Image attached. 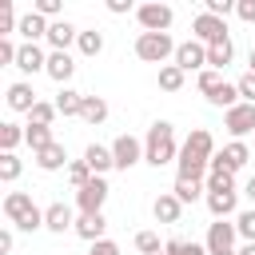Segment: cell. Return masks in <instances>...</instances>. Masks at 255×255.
Listing matches in <instances>:
<instances>
[{
    "mask_svg": "<svg viewBox=\"0 0 255 255\" xmlns=\"http://www.w3.org/2000/svg\"><path fill=\"white\" fill-rule=\"evenodd\" d=\"M211 159H215V139H211V131H207V128H191V135L179 143V159H175L179 175H183V179H207Z\"/></svg>",
    "mask_w": 255,
    "mask_h": 255,
    "instance_id": "cell-1",
    "label": "cell"
},
{
    "mask_svg": "<svg viewBox=\"0 0 255 255\" xmlns=\"http://www.w3.org/2000/svg\"><path fill=\"white\" fill-rule=\"evenodd\" d=\"M171 159H179L175 128H171L167 120H155V124L147 128V135H143V163L163 167V163H171Z\"/></svg>",
    "mask_w": 255,
    "mask_h": 255,
    "instance_id": "cell-2",
    "label": "cell"
},
{
    "mask_svg": "<svg viewBox=\"0 0 255 255\" xmlns=\"http://www.w3.org/2000/svg\"><path fill=\"white\" fill-rule=\"evenodd\" d=\"M4 219L20 231H40L44 227V207H36V199L28 191H8L4 195Z\"/></svg>",
    "mask_w": 255,
    "mask_h": 255,
    "instance_id": "cell-3",
    "label": "cell"
},
{
    "mask_svg": "<svg viewBox=\"0 0 255 255\" xmlns=\"http://www.w3.org/2000/svg\"><path fill=\"white\" fill-rule=\"evenodd\" d=\"M175 48H179V44H175L167 32H139V36H135V56H139L143 64H159V68H163L167 56L175 60Z\"/></svg>",
    "mask_w": 255,
    "mask_h": 255,
    "instance_id": "cell-4",
    "label": "cell"
},
{
    "mask_svg": "<svg viewBox=\"0 0 255 255\" xmlns=\"http://www.w3.org/2000/svg\"><path fill=\"white\" fill-rule=\"evenodd\" d=\"M235 239H239L235 223H231V219H215V223H207L203 247H207V255H231V251H235Z\"/></svg>",
    "mask_w": 255,
    "mask_h": 255,
    "instance_id": "cell-5",
    "label": "cell"
},
{
    "mask_svg": "<svg viewBox=\"0 0 255 255\" xmlns=\"http://www.w3.org/2000/svg\"><path fill=\"white\" fill-rule=\"evenodd\" d=\"M104 203H108V183H104V175H92V183L76 191V211L80 215H104Z\"/></svg>",
    "mask_w": 255,
    "mask_h": 255,
    "instance_id": "cell-6",
    "label": "cell"
},
{
    "mask_svg": "<svg viewBox=\"0 0 255 255\" xmlns=\"http://www.w3.org/2000/svg\"><path fill=\"white\" fill-rule=\"evenodd\" d=\"M135 20H139V28L143 32H167L171 28V20H175V12H171V4H139L135 8Z\"/></svg>",
    "mask_w": 255,
    "mask_h": 255,
    "instance_id": "cell-7",
    "label": "cell"
},
{
    "mask_svg": "<svg viewBox=\"0 0 255 255\" xmlns=\"http://www.w3.org/2000/svg\"><path fill=\"white\" fill-rule=\"evenodd\" d=\"M191 36H195L203 48H211V44H219V40H231V36H227V20L207 16V12H199V16L191 20Z\"/></svg>",
    "mask_w": 255,
    "mask_h": 255,
    "instance_id": "cell-8",
    "label": "cell"
},
{
    "mask_svg": "<svg viewBox=\"0 0 255 255\" xmlns=\"http://www.w3.org/2000/svg\"><path fill=\"white\" fill-rule=\"evenodd\" d=\"M112 159H116L120 171H131V167L143 159V139H135V135H116V139H112Z\"/></svg>",
    "mask_w": 255,
    "mask_h": 255,
    "instance_id": "cell-9",
    "label": "cell"
},
{
    "mask_svg": "<svg viewBox=\"0 0 255 255\" xmlns=\"http://www.w3.org/2000/svg\"><path fill=\"white\" fill-rule=\"evenodd\" d=\"M223 128L231 131V139L255 135V104H235L231 112H223Z\"/></svg>",
    "mask_w": 255,
    "mask_h": 255,
    "instance_id": "cell-10",
    "label": "cell"
},
{
    "mask_svg": "<svg viewBox=\"0 0 255 255\" xmlns=\"http://www.w3.org/2000/svg\"><path fill=\"white\" fill-rule=\"evenodd\" d=\"M175 68H183V72H203V68H207V48H203L199 40H183V44L175 48Z\"/></svg>",
    "mask_w": 255,
    "mask_h": 255,
    "instance_id": "cell-11",
    "label": "cell"
},
{
    "mask_svg": "<svg viewBox=\"0 0 255 255\" xmlns=\"http://www.w3.org/2000/svg\"><path fill=\"white\" fill-rule=\"evenodd\" d=\"M44 231H52V235H64V231H76V215H72V207L68 203H48L44 207Z\"/></svg>",
    "mask_w": 255,
    "mask_h": 255,
    "instance_id": "cell-12",
    "label": "cell"
},
{
    "mask_svg": "<svg viewBox=\"0 0 255 255\" xmlns=\"http://www.w3.org/2000/svg\"><path fill=\"white\" fill-rule=\"evenodd\" d=\"M203 203H207L211 219H231V215H239V191H207Z\"/></svg>",
    "mask_w": 255,
    "mask_h": 255,
    "instance_id": "cell-13",
    "label": "cell"
},
{
    "mask_svg": "<svg viewBox=\"0 0 255 255\" xmlns=\"http://www.w3.org/2000/svg\"><path fill=\"white\" fill-rule=\"evenodd\" d=\"M4 100H8V108H12V112H24V116H28V112L40 104V96L32 92V84H28V80H16V84H8Z\"/></svg>",
    "mask_w": 255,
    "mask_h": 255,
    "instance_id": "cell-14",
    "label": "cell"
},
{
    "mask_svg": "<svg viewBox=\"0 0 255 255\" xmlns=\"http://www.w3.org/2000/svg\"><path fill=\"white\" fill-rule=\"evenodd\" d=\"M247 159H251V147H247L243 139H231V143H223V147L215 151V163H223L227 171H243Z\"/></svg>",
    "mask_w": 255,
    "mask_h": 255,
    "instance_id": "cell-15",
    "label": "cell"
},
{
    "mask_svg": "<svg viewBox=\"0 0 255 255\" xmlns=\"http://www.w3.org/2000/svg\"><path fill=\"white\" fill-rule=\"evenodd\" d=\"M80 40V28L72 24V20H52V28H48V48L52 52H68V44H76Z\"/></svg>",
    "mask_w": 255,
    "mask_h": 255,
    "instance_id": "cell-16",
    "label": "cell"
},
{
    "mask_svg": "<svg viewBox=\"0 0 255 255\" xmlns=\"http://www.w3.org/2000/svg\"><path fill=\"white\" fill-rule=\"evenodd\" d=\"M16 68H20L24 76H36V72H44V68H48V52H44L40 44H20Z\"/></svg>",
    "mask_w": 255,
    "mask_h": 255,
    "instance_id": "cell-17",
    "label": "cell"
},
{
    "mask_svg": "<svg viewBox=\"0 0 255 255\" xmlns=\"http://www.w3.org/2000/svg\"><path fill=\"white\" fill-rule=\"evenodd\" d=\"M72 72H76V60H72L68 52H48V68H44V76H48V80H56L60 88H68Z\"/></svg>",
    "mask_w": 255,
    "mask_h": 255,
    "instance_id": "cell-18",
    "label": "cell"
},
{
    "mask_svg": "<svg viewBox=\"0 0 255 255\" xmlns=\"http://www.w3.org/2000/svg\"><path fill=\"white\" fill-rule=\"evenodd\" d=\"M48 28H52V20H44L40 12H24L16 32L24 36V44H36V40H48Z\"/></svg>",
    "mask_w": 255,
    "mask_h": 255,
    "instance_id": "cell-19",
    "label": "cell"
},
{
    "mask_svg": "<svg viewBox=\"0 0 255 255\" xmlns=\"http://www.w3.org/2000/svg\"><path fill=\"white\" fill-rule=\"evenodd\" d=\"M151 215H155V223H179L183 203H179L171 191H159V195H155V203H151Z\"/></svg>",
    "mask_w": 255,
    "mask_h": 255,
    "instance_id": "cell-20",
    "label": "cell"
},
{
    "mask_svg": "<svg viewBox=\"0 0 255 255\" xmlns=\"http://www.w3.org/2000/svg\"><path fill=\"white\" fill-rule=\"evenodd\" d=\"M68 163H72V159H68V151H64L60 139H56L52 147L36 151V167H40V171H68Z\"/></svg>",
    "mask_w": 255,
    "mask_h": 255,
    "instance_id": "cell-21",
    "label": "cell"
},
{
    "mask_svg": "<svg viewBox=\"0 0 255 255\" xmlns=\"http://www.w3.org/2000/svg\"><path fill=\"white\" fill-rule=\"evenodd\" d=\"M52 104H56V112H60L64 120H72V116L80 120V112H84V92H76V88H60Z\"/></svg>",
    "mask_w": 255,
    "mask_h": 255,
    "instance_id": "cell-22",
    "label": "cell"
},
{
    "mask_svg": "<svg viewBox=\"0 0 255 255\" xmlns=\"http://www.w3.org/2000/svg\"><path fill=\"white\" fill-rule=\"evenodd\" d=\"M84 163L92 167V175H104V171H112V167H116L112 147H104V143H88V147H84Z\"/></svg>",
    "mask_w": 255,
    "mask_h": 255,
    "instance_id": "cell-23",
    "label": "cell"
},
{
    "mask_svg": "<svg viewBox=\"0 0 255 255\" xmlns=\"http://www.w3.org/2000/svg\"><path fill=\"white\" fill-rule=\"evenodd\" d=\"M104 231H108V219H104V215H80V219H76V235H80L84 243H100V239H108Z\"/></svg>",
    "mask_w": 255,
    "mask_h": 255,
    "instance_id": "cell-24",
    "label": "cell"
},
{
    "mask_svg": "<svg viewBox=\"0 0 255 255\" xmlns=\"http://www.w3.org/2000/svg\"><path fill=\"white\" fill-rule=\"evenodd\" d=\"M171 195H175L179 203H195V199H203V195H207V183H203V179H183V175H175Z\"/></svg>",
    "mask_w": 255,
    "mask_h": 255,
    "instance_id": "cell-25",
    "label": "cell"
},
{
    "mask_svg": "<svg viewBox=\"0 0 255 255\" xmlns=\"http://www.w3.org/2000/svg\"><path fill=\"white\" fill-rule=\"evenodd\" d=\"M80 120H84L88 128H100V124L108 120V100H104V96H84V112H80Z\"/></svg>",
    "mask_w": 255,
    "mask_h": 255,
    "instance_id": "cell-26",
    "label": "cell"
},
{
    "mask_svg": "<svg viewBox=\"0 0 255 255\" xmlns=\"http://www.w3.org/2000/svg\"><path fill=\"white\" fill-rule=\"evenodd\" d=\"M24 143H28V147H32V155H36V151L52 147V143H56V135H52V128H44V124H28V128H24Z\"/></svg>",
    "mask_w": 255,
    "mask_h": 255,
    "instance_id": "cell-27",
    "label": "cell"
},
{
    "mask_svg": "<svg viewBox=\"0 0 255 255\" xmlns=\"http://www.w3.org/2000/svg\"><path fill=\"white\" fill-rule=\"evenodd\" d=\"M207 191H235V171H227L223 163H215L211 159V171H207Z\"/></svg>",
    "mask_w": 255,
    "mask_h": 255,
    "instance_id": "cell-28",
    "label": "cell"
},
{
    "mask_svg": "<svg viewBox=\"0 0 255 255\" xmlns=\"http://www.w3.org/2000/svg\"><path fill=\"white\" fill-rule=\"evenodd\" d=\"M207 104H211V108H223V112H231V108H235V104H243V100H239V88L223 80V84H219V88L207 96Z\"/></svg>",
    "mask_w": 255,
    "mask_h": 255,
    "instance_id": "cell-29",
    "label": "cell"
},
{
    "mask_svg": "<svg viewBox=\"0 0 255 255\" xmlns=\"http://www.w3.org/2000/svg\"><path fill=\"white\" fill-rule=\"evenodd\" d=\"M231 56H235V44H231V40H219V44H211V48H207V68L223 72V68L231 64Z\"/></svg>",
    "mask_w": 255,
    "mask_h": 255,
    "instance_id": "cell-30",
    "label": "cell"
},
{
    "mask_svg": "<svg viewBox=\"0 0 255 255\" xmlns=\"http://www.w3.org/2000/svg\"><path fill=\"white\" fill-rule=\"evenodd\" d=\"M76 48H80V56H100V52H104V32H96V28H80Z\"/></svg>",
    "mask_w": 255,
    "mask_h": 255,
    "instance_id": "cell-31",
    "label": "cell"
},
{
    "mask_svg": "<svg viewBox=\"0 0 255 255\" xmlns=\"http://www.w3.org/2000/svg\"><path fill=\"white\" fill-rule=\"evenodd\" d=\"M20 143H24V128L12 124V120H4L0 124V151H16Z\"/></svg>",
    "mask_w": 255,
    "mask_h": 255,
    "instance_id": "cell-32",
    "label": "cell"
},
{
    "mask_svg": "<svg viewBox=\"0 0 255 255\" xmlns=\"http://www.w3.org/2000/svg\"><path fill=\"white\" fill-rule=\"evenodd\" d=\"M20 171H24L20 155H16V151H0V179H4V183H16Z\"/></svg>",
    "mask_w": 255,
    "mask_h": 255,
    "instance_id": "cell-33",
    "label": "cell"
},
{
    "mask_svg": "<svg viewBox=\"0 0 255 255\" xmlns=\"http://www.w3.org/2000/svg\"><path fill=\"white\" fill-rule=\"evenodd\" d=\"M183 76H187L183 68L163 64V68H159V88H163V92H179V88H183Z\"/></svg>",
    "mask_w": 255,
    "mask_h": 255,
    "instance_id": "cell-34",
    "label": "cell"
},
{
    "mask_svg": "<svg viewBox=\"0 0 255 255\" xmlns=\"http://www.w3.org/2000/svg\"><path fill=\"white\" fill-rule=\"evenodd\" d=\"M56 116H60V112H56V104H52V100H40V104L28 112V124H44V128H52V124H56Z\"/></svg>",
    "mask_w": 255,
    "mask_h": 255,
    "instance_id": "cell-35",
    "label": "cell"
},
{
    "mask_svg": "<svg viewBox=\"0 0 255 255\" xmlns=\"http://www.w3.org/2000/svg\"><path fill=\"white\" fill-rule=\"evenodd\" d=\"M64 175H68V183H72V187H76V191H80V187H88V183H92V167H88V163H84V159H72V163H68V171H64Z\"/></svg>",
    "mask_w": 255,
    "mask_h": 255,
    "instance_id": "cell-36",
    "label": "cell"
},
{
    "mask_svg": "<svg viewBox=\"0 0 255 255\" xmlns=\"http://www.w3.org/2000/svg\"><path fill=\"white\" fill-rule=\"evenodd\" d=\"M16 28H20V16H16L12 0H0V40H4V36H12Z\"/></svg>",
    "mask_w": 255,
    "mask_h": 255,
    "instance_id": "cell-37",
    "label": "cell"
},
{
    "mask_svg": "<svg viewBox=\"0 0 255 255\" xmlns=\"http://www.w3.org/2000/svg\"><path fill=\"white\" fill-rule=\"evenodd\" d=\"M235 231H239L243 243H255V207H247V211L235 215Z\"/></svg>",
    "mask_w": 255,
    "mask_h": 255,
    "instance_id": "cell-38",
    "label": "cell"
},
{
    "mask_svg": "<svg viewBox=\"0 0 255 255\" xmlns=\"http://www.w3.org/2000/svg\"><path fill=\"white\" fill-rule=\"evenodd\" d=\"M135 251H143V255H163L159 235H155V231H135Z\"/></svg>",
    "mask_w": 255,
    "mask_h": 255,
    "instance_id": "cell-39",
    "label": "cell"
},
{
    "mask_svg": "<svg viewBox=\"0 0 255 255\" xmlns=\"http://www.w3.org/2000/svg\"><path fill=\"white\" fill-rule=\"evenodd\" d=\"M219 84H223V72H215V68H203V72H199V80H195V88H199L203 96H211Z\"/></svg>",
    "mask_w": 255,
    "mask_h": 255,
    "instance_id": "cell-40",
    "label": "cell"
},
{
    "mask_svg": "<svg viewBox=\"0 0 255 255\" xmlns=\"http://www.w3.org/2000/svg\"><path fill=\"white\" fill-rule=\"evenodd\" d=\"M32 12H40L44 20H64V16H60V12H64V0H36Z\"/></svg>",
    "mask_w": 255,
    "mask_h": 255,
    "instance_id": "cell-41",
    "label": "cell"
},
{
    "mask_svg": "<svg viewBox=\"0 0 255 255\" xmlns=\"http://www.w3.org/2000/svg\"><path fill=\"white\" fill-rule=\"evenodd\" d=\"M235 88H239V100H243V104H255V72H243V76L235 80Z\"/></svg>",
    "mask_w": 255,
    "mask_h": 255,
    "instance_id": "cell-42",
    "label": "cell"
},
{
    "mask_svg": "<svg viewBox=\"0 0 255 255\" xmlns=\"http://www.w3.org/2000/svg\"><path fill=\"white\" fill-rule=\"evenodd\" d=\"M203 12H207V16L227 20V12H235V0H207V4H203Z\"/></svg>",
    "mask_w": 255,
    "mask_h": 255,
    "instance_id": "cell-43",
    "label": "cell"
},
{
    "mask_svg": "<svg viewBox=\"0 0 255 255\" xmlns=\"http://www.w3.org/2000/svg\"><path fill=\"white\" fill-rule=\"evenodd\" d=\"M235 16L243 24H255V0H235Z\"/></svg>",
    "mask_w": 255,
    "mask_h": 255,
    "instance_id": "cell-44",
    "label": "cell"
},
{
    "mask_svg": "<svg viewBox=\"0 0 255 255\" xmlns=\"http://www.w3.org/2000/svg\"><path fill=\"white\" fill-rule=\"evenodd\" d=\"M88 255H120V243L100 239V243H92V247H88Z\"/></svg>",
    "mask_w": 255,
    "mask_h": 255,
    "instance_id": "cell-45",
    "label": "cell"
},
{
    "mask_svg": "<svg viewBox=\"0 0 255 255\" xmlns=\"http://www.w3.org/2000/svg\"><path fill=\"white\" fill-rule=\"evenodd\" d=\"M12 247H16V235H12V227H4V231H0V251L12 255Z\"/></svg>",
    "mask_w": 255,
    "mask_h": 255,
    "instance_id": "cell-46",
    "label": "cell"
},
{
    "mask_svg": "<svg viewBox=\"0 0 255 255\" xmlns=\"http://www.w3.org/2000/svg\"><path fill=\"white\" fill-rule=\"evenodd\" d=\"M108 12H112V16H124V12H131V0H108Z\"/></svg>",
    "mask_w": 255,
    "mask_h": 255,
    "instance_id": "cell-47",
    "label": "cell"
},
{
    "mask_svg": "<svg viewBox=\"0 0 255 255\" xmlns=\"http://www.w3.org/2000/svg\"><path fill=\"white\" fill-rule=\"evenodd\" d=\"M243 195H247V199H251V207H255V175L243 183Z\"/></svg>",
    "mask_w": 255,
    "mask_h": 255,
    "instance_id": "cell-48",
    "label": "cell"
},
{
    "mask_svg": "<svg viewBox=\"0 0 255 255\" xmlns=\"http://www.w3.org/2000/svg\"><path fill=\"white\" fill-rule=\"evenodd\" d=\"M235 255H255V243H243V247H239Z\"/></svg>",
    "mask_w": 255,
    "mask_h": 255,
    "instance_id": "cell-49",
    "label": "cell"
},
{
    "mask_svg": "<svg viewBox=\"0 0 255 255\" xmlns=\"http://www.w3.org/2000/svg\"><path fill=\"white\" fill-rule=\"evenodd\" d=\"M247 64H251V68H247V72H255V48H251V56H247Z\"/></svg>",
    "mask_w": 255,
    "mask_h": 255,
    "instance_id": "cell-50",
    "label": "cell"
},
{
    "mask_svg": "<svg viewBox=\"0 0 255 255\" xmlns=\"http://www.w3.org/2000/svg\"><path fill=\"white\" fill-rule=\"evenodd\" d=\"M231 255H235V251H231Z\"/></svg>",
    "mask_w": 255,
    "mask_h": 255,
    "instance_id": "cell-51",
    "label": "cell"
}]
</instances>
